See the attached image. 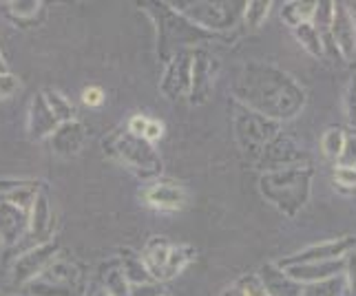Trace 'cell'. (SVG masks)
<instances>
[{
  "label": "cell",
  "instance_id": "cell-14",
  "mask_svg": "<svg viewBox=\"0 0 356 296\" xmlns=\"http://www.w3.org/2000/svg\"><path fill=\"white\" fill-rule=\"evenodd\" d=\"M84 138H87V133H84V126L80 122L71 120V122H65V124H60L54 135H51V148L63 157H71L80 153V148L84 144Z\"/></svg>",
  "mask_w": 356,
  "mask_h": 296
},
{
  "label": "cell",
  "instance_id": "cell-18",
  "mask_svg": "<svg viewBox=\"0 0 356 296\" xmlns=\"http://www.w3.org/2000/svg\"><path fill=\"white\" fill-rule=\"evenodd\" d=\"M122 272H124L129 286H135V283H146V281H153L149 270H146L142 256H138L131 250L122 252Z\"/></svg>",
  "mask_w": 356,
  "mask_h": 296
},
{
  "label": "cell",
  "instance_id": "cell-29",
  "mask_svg": "<svg viewBox=\"0 0 356 296\" xmlns=\"http://www.w3.org/2000/svg\"><path fill=\"white\" fill-rule=\"evenodd\" d=\"M339 283L337 281H321V283H310V288H305L301 296H334Z\"/></svg>",
  "mask_w": 356,
  "mask_h": 296
},
{
  "label": "cell",
  "instance_id": "cell-7",
  "mask_svg": "<svg viewBox=\"0 0 356 296\" xmlns=\"http://www.w3.org/2000/svg\"><path fill=\"white\" fill-rule=\"evenodd\" d=\"M332 35L337 40V47L341 49V54L346 58H352L356 51V24L354 18L350 16L348 7L339 3L332 9Z\"/></svg>",
  "mask_w": 356,
  "mask_h": 296
},
{
  "label": "cell",
  "instance_id": "cell-11",
  "mask_svg": "<svg viewBox=\"0 0 356 296\" xmlns=\"http://www.w3.org/2000/svg\"><path fill=\"white\" fill-rule=\"evenodd\" d=\"M346 268L343 261H323V263H301L284 268V274L294 283H321L332 279Z\"/></svg>",
  "mask_w": 356,
  "mask_h": 296
},
{
  "label": "cell",
  "instance_id": "cell-23",
  "mask_svg": "<svg viewBox=\"0 0 356 296\" xmlns=\"http://www.w3.org/2000/svg\"><path fill=\"white\" fill-rule=\"evenodd\" d=\"M270 7H273V3H261V0H254V3H248V5H245V9H243L245 24H248L250 29L261 27L264 20H266L268 14H270Z\"/></svg>",
  "mask_w": 356,
  "mask_h": 296
},
{
  "label": "cell",
  "instance_id": "cell-3",
  "mask_svg": "<svg viewBox=\"0 0 356 296\" xmlns=\"http://www.w3.org/2000/svg\"><path fill=\"white\" fill-rule=\"evenodd\" d=\"M58 254V245L54 241H44L38 243L33 250H27L22 256H18V261L14 265V281L16 283H29L40 279L44 270L56 261Z\"/></svg>",
  "mask_w": 356,
  "mask_h": 296
},
{
  "label": "cell",
  "instance_id": "cell-35",
  "mask_svg": "<svg viewBox=\"0 0 356 296\" xmlns=\"http://www.w3.org/2000/svg\"><path fill=\"white\" fill-rule=\"evenodd\" d=\"M146 124H149V117L144 115H133L129 120V133L131 135H138V138H144V131H146Z\"/></svg>",
  "mask_w": 356,
  "mask_h": 296
},
{
  "label": "cell",
  "instance_id": "cell-19",
  "mask_svg": "<svg viewBox=\"0 0 356 296\" xmlns=\"http://www.w3.org/2000/svg\"><path fill=\"white\" fill-rule=\"evenodd\" d=\"M193 258H195V248H191V245H173V248H170V254H168L166 268H164L162 281L177 277Z\"/></svg>",
  "mask_w": 356,
  "mask_h": 296
},
{
  "label": "cell",
  "instance_id": "cell-24",
  "mask_svg": "<svg viewBox=\"0 0 356 296\" xmlns=\"http://www.w3.org/2000/svg\"><path fill=\"white\" fill-rule=\"evenodd\" d=\"M323 153L330 159H337L346 153V135H343L339 129H330L323 135Z\"/></svg>",
  "mask_w": 356,
  "mask_h": 296
},
{
  "label": "cell",
  "instance_id": "cell-5",
  "mask_svg": "<svg viewBox=\"0 0 356 296\" xmlns=\"http://www.w3.org/2000/svg\"><path fill=\"white\" fill-rule=\"evenodd\" d=\"M191 67L193 56L179 54L170 60V65L164 71V78L159 82V89L168 97V100H177L181 95H188L191 91Z\"/></svg>",
  "mask_w": 356,
  "mask_h": 296
},
{
  "label": "cell",
  "instance_id": "cell-13",
  "mask_svg": "<svg viewBox=\"0 0 356 296\" xmlns=\"http://www.w3.org/2000/svg\"><path fill=\"white\" fill-rule=\"evenodd\" d=\"M213 86V67H211V58L206 54L193 56V67H191V102L193 104H204L208 100V93H211Z\"/></svg>",
  "mask_w": 356,
  "mask_h": 296
},
{
  "label": "cell",
  "instance_id": "cell-36",
  "mask_svg": "<svg viewBox=\"0 0 356 296\" xmlns=\"http://www.w3.org/2000/svg\"><path fill=\"white\" fill-rule=\"evenodd\" d=\"M348 254H350V256H348V261H346V270H348L350 288H352V292L356 294V252H354V250H350Z\"/></svg>",
  "mask_w": 356,
  "mask_h": 296
},
{
  "label": "cell",
  "instance_id": "cell-20",
  "mask_svg": "<svg viewBox=\"0 0 356 296\" xmlns=\"http://www.w3.org/2000/svg\"><path fill=\"white\" fill-rule=\"evenodd\" d=\"M314 11H316V3H290L281 11V18L294 29V27H299V24L310 22Z\"/></svg>",
  "mask_w": 356,
  "mask_h": 296
},
{
  "label": "cell",
  "instance_id": "cell-12",
  "mask_svg": "<svg viewBox=\"0 0 356 296\" xmlns=\"http://www.w3.org/2000/svg\"><path fill=\"white\" fill-rule=\"evenodd\" d=\"M27 230L33 234L35 239L40 243L47 241V237L51 234L54 228V215H51V204H49L47 195L42 190L35 192L33 202L29 206V213H27Z\"/></svg>",
  "mask_w": 356,
  "mask_h": 296
},
{
  "label": "cell",
  "instance_id": "cell-8",
  "mask_svg": "<svg viewBox=\"0 0 356 296\" xmlns=\"http://www.w3.org/2000/svg\"><path fill=\"white\" fill-rule=\"evenodd\" d=\"M144 199L149 206L159 208V211H179L186 204V190L173 181H157L144 190Z\"/></svg>",
  "mask_w": 356,
  "mask_h": 296
},
{
  "label": "cell",
  "instance_id": "cell-21",
  "mask_svg": "<svg viewBox=\"0 0 356 296\" xmlns=\"http://www.w3.org/2000/svg\"><path fill=\"white\" fill-rule=\"evenodd\" d=\"M42 95H44L49 108H51V113L58 117L60 124H65V122H71L73 120V104L67 100L63 93L47 89V91H42Z\"/></svg>",
  "mask_w": 356,
  "mask_h": 296
},
{
  "label": "cell",
  "instance_id": "cell-9",
  "mask_svg": "<svg viewBox=\"0 0 356 296\" xmlns=\"http://www.w3.org/2000/svg\"><path fill=\"white\" fill-rule=\"evenodd\" d=\"M179 14H184L188 20L202 24V27L208 29H224L228 27V18L232 20V14L226 9V5H213V3H195L191 5V9L186 7H175Z\"/></svg>",
  "mask_w": 356,
  "mask_h": 296
},
{
  "label": "cell",
  "instance_id": "cell-10",
  "mask_svg": "<svg viewBox=\"0 0 356 296\" xmlns=\"http://www.w3.org/2000/svg\"><path fill=\"white\" fill-rule=\"evenodd\" d=\"M29 135L33 140H42V138H51L54 131L60 126L58 117L51 113V108H49L44 95L38 93L31 100V106H29Z\"/></svg>",
  "mask_w": 356,
  "mask_h": 296
},
{
  "label": "cell",
  "instance_id": "cell-15",
  "mask_svg": "<svg viewBox=\"0 0 356 296\" xmlns=\"http://www.w3.org/2000/svg\"><path fill=\"white\" fill-rule=\"evenodd\" d=\"M170 248H173V243H170L166 237H151L149 243H146L144 252L140 254L153 281H162V274H164V268H166V261H168Z\"/></svg>",
  "mask_w": 356,
  "mask_h": 296
},
{
  "label": "cell",
  "instance_id": "cell-1",
  "mask_svg": "<svg viewBox=\"0 0 356 296\" xmlns=\"http://www.w3.org/2000/svg\"><path fill=\"white\" fill-rule=\"evenodd\" d=\"M261 192L284 213L294 215V211L308 199L310 170L308 168H284V170L268 172L261 179Z\"/></svg>",
  "mask_w": 356,
  "mask_h": 296
},
{
  "label": "cell",
  "instance_id": "cell-30",
  "mask_svg": "<svg viewBox=\"0 0 356 296\" xmlns=\"http://www.w3.org/2000/svg\"><path fill=\"white\" fill-rule=\"evenodd\" d=\"M20 89V82L14 73H0V97H11Z\"/></svg>",
  "mask_w": 356,
  "mask_h": 296
},
{
  "label": "cell",
  "instance_id": "cell-32",
  "mask_svg": "<svg viewBox=\"0 0 356 296\" xmlns=\"http://www.w3.org/2000/svg\"><path fill=\"white\" fill-rule=\"evenodd\" d=\"M82 102L87 106H100L104 102V93L97 86H89V89L82 91Z\"/></svg>",
  "mask_w": 356,
  "mask_h": 296
},
{
  "label": "cell",
  "instance_id": "cell-37",
  "mask_svg": "<svg viewBox=\"0 0 356 296\" xmlns=\"http://www.w3.org/2000/svg\"><path fill=\"white\" fill-rule=\"evenodd\" d=\"M0 73H7V65H5V60H3V54H0Z\"/></svg>",
  "mask_w": 356,
  "mask_h": 296
},
{
  "label": "cell",
  "instance_id": "cell-4",
  "mask_svg": "<svg viewBox=\"0 0 356 296\" xmlns=\"http://www.w3.org/2000/svg\"><path fill=\"white\" fill-rule=\"evenodd\" d=\"M356 237H343L339 241H325L321 245H312L305 252H299L297 256H290L279 261V268H288V265H301V263H323V261H337L341 254H348L354 250Z\"/></svg>",
  "mask_w": 356,
  "mask_h": 296
},
{
  "label": "cell",
  "instance_id": "cell-33",
  "mask_svg": "<svg viewBox=\"0 0 356 296\" xmlns=\"http://www.w3.org/2000/svg\"><path fill=\"white\" fill-rule=\"evenodd\" d=\"M164 135V124L157 120H149V124H146V131H144V140L146 142H157L159 138Z\"/></svg>",
  "mask_w": 356,
  "mask_h": 296
},
{
  "label": "cell",
  "instance_id": "cell-6",
  "mask_svg": "<svg viewBox=\"0 0 356 296\" xmlns=\"http://www.w3.org/2000/svg\"><path fill=\"white\" fill-rule=\"evenodd\" d=\"M27 211L0 199V241L11 245L24 237L27 232Z\"/></svg>",
  "mask_w": 356,
  "mask_h": 296
},
{
  "label": "cell",
  "instance_id": "cell-28",
  "mask_svg": "<svg viewBox=\"0 0 356 296\" xmlns=\"http://www.w3.org/2000/svg\"><path fill=\"white\" fill-rule=\"evenodd\" d=\"M129 296H164V288L157 281L135 283V286H129Z\"/></svg>",
  "mask_w": 356,
  "mask_h": 296
},
{
  "label": "cell",
  "instance_id": "cell-27",
  "mask_svg": "<svg viewBox=\"0 0 356 296\" xmlns=\"http://www.w3.org/2000/svg\"><path fill=\"white\" fill-rule=\"evenodd\" d=\"M7 7L16 18H31L38 14L42 3H38V0H9Z\"/></svg>",
  "mask_w": 356,
  "mask_h": 296
},
{
  "label": "cell",
  "instance_id": "cell-16",
  "mask_svg": "<svg viewBox=\"0 0 356 296\" xmlns=\"http://www.w3.org/2000/svg\"><path fill=\"white\" fill-rule=\"evenodd\" d=\"M38 190V181H0V199H7L27 213Z\"/></svg>",
  "mask_w": 356,
  "mask_h": 296
},
{
  "label": "cell",
  "instance_id": "cell-2",
  "mask_svg": "<svg viewBox=\"0 0 356 296\" xmlns=\"http://www.w3.org/2000/svg\"><path fill=\"white\" fill-rule=\"evenodd\" d=\"M113 153L122 164L144 179L157 177L162 172V157L153 148V144L144 138H138V135H131L129 131L120 133L113 140Z\"/></svg>",
  "mask_w": 356,
  "mask_h": 296
},
{
  "label": "cell",
  "instance_id": "cell-31",
  "mask_svg": "<svg viewBox=\"0 0 356 296\" xmlns=\"http://www.w3.org/2000/svg\"><path fill=\"white\" fill-rule=\"evenodd\" d=\"M334 179L343 186H356V168H350V166H339L334 170Z\"/></svg>",
  "mask_w": 356,
  "mask_h": 296
},
{
  "label": "cell",
  "instance_id": "cell-17",
  "mask_svg": "<svg viewBox=\"0 0 356 296\" xmlns=\"http://www.w3.org/2000/svg\"><path fill=\"white\" fill-rule=\"evenodd\" d=\"M222 296H270L259 274H245L228 286Z\"/></svg>",
  "mask_w": 356,
  "mask_h": 296
},
{
  "label": "cell",
  "instance_id": "cell-34",
  "mask_svg": "<svg viewBox=\"0 0 356 296\" xmlns=\"http://www.w3.org/2000/svg\"><path fill=\"white\" fill-rule=\"evenodd\" d=\"M348 120L352 126H356V76L350 82V91H348Z\"/></svg>",
  "mask_w": 356,
  "mask_h": 296
},
{
  "label": "cell",
  "instance_id": "cell-25",
  "mask_svg": "<svg viewBox=\"0 0 356 296\" xmlns=\"http://www.w3.org/2000/svg\"><path fill=\"white\" fill-rule=\"evenodd\" d=\"M31 296H71V288L58 286V283H49L44 279H35L29 283Z\"/></svg>",
  "mask_w": 356,
  "mask_h": 296
},
{
  "label": "cell",
  "instance_id": "cell-22",
  "mask_svg": "<svg viewBox=\"0 0 356 296\" xmlns=\"http://www.w3.org/2000/svg\"><path fill=\"white\" fill-rule=\"evenodd\" d=\"M294 33H297V38L301 40V44L308 49L312 56H321V38H318V31L314 29V24L305 22V24H299V27H294Z\"/></svg>",
  "mask_w": 356,
  "mask_h": 296
},
{
  "label": "cell",
  "instance_id": "cell-26",
  "mask_svg": "<svg viewBox=\"0 0 356 296\" xmlns=\"http://www.w3.org/2000/svg\"><path fill=\"white\" fill-rule=\"evenodd\" d=\"M111 296H129V281L124 277L122 270H111L106 274V288H104Z\"/></svg>",
  "mask_w": 356,
  "mask_h": 296
},
{
  "label": "cell",
  "instance_id": "cell-38",
  "mask_svg": "<svg viewBox=\"0 0 356 296\" xmlns=\"http://www.w3.org/2000/svg\"><path fill=\"white\" fill-rule=\"evenodd\" d=\"M93 296H111V294H108L106 290H95V292H93Z\"/></svg>",
  "mask_w": 356,
  "mask_h": 296
}]
</instances>
